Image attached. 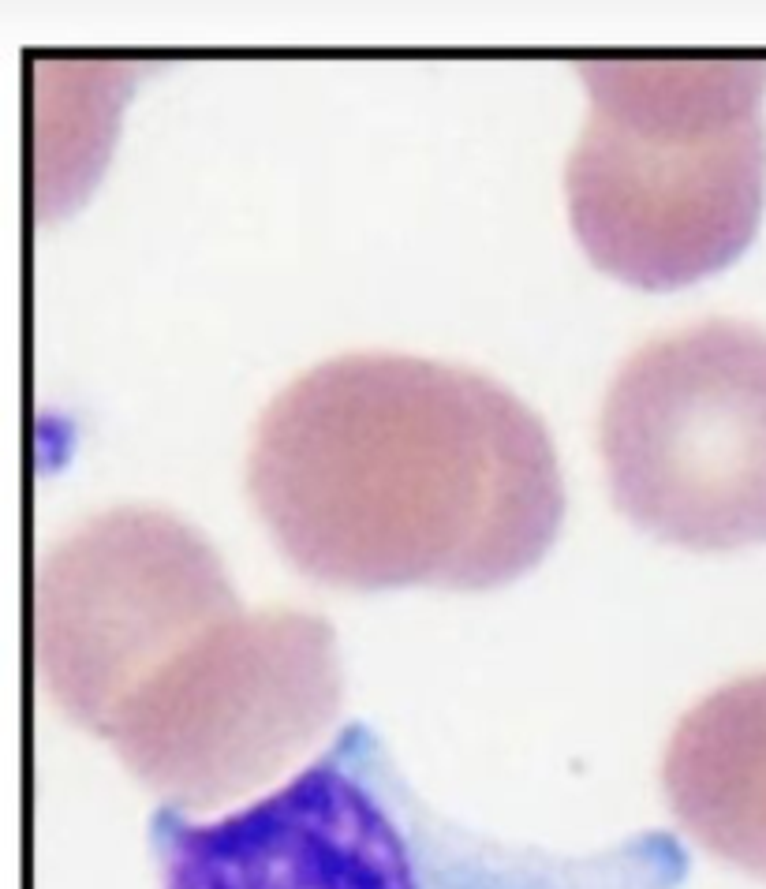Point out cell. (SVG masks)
I'll return each mask as SVG.
<instances>
[{
    "label": "cell",
    "instance_id": "1",
    "mask_svg": "<svg viewBox=\"0 0 766 889\" xmlns=\"http://www.w3.org/2000/svg\"><path fill=\"white\" fill-rule=\"evenodd\" d=\"M247 494L303 576L348 591H490L565 520L550 430L483 370L348 352L262 408Z\"/></svg>",
    "mask_w": 766,
    "mask_h": 889
},
{
    "label": "cell",
    "instance_id": "2",
    "mask_svg": "<svg viewBox=\"0 0 766 889\" xmlns=\"http://www.w3.org/2000/svg\"><path fill=\"white\" fill-rule=\"evenodd\" d=\"M161 889H681L673 833L561 856L501 845L441 819L367 725L281 789L213 822L161 807L150 822Z\"/></svg>",
    "mask_w": 766,
    "mask_h": 889
},
{
    "label": "cell",
    "instance_id": "3",
    "mask_svg": "<svg viewBox=\"0 0 766 889\" xmlns=\"http://www.w3.org/2000/svg\"><path fill=\"white\" fill-rule=\"evenodd\" d=\"M565 165L568 221L598 269L681 288L748 251L766 206V60L598 57Z\"/></svg>",
    "mask_w": 766,
    "mask_h": 889
},
{
    "label": "cell",
    "instance_id": "4",
    "mask_svg": "<svg viewBox=\"0 0 766 889\" xmlns=\"http://www.w3.org/2000/svg\"><path fill=\"white\" fill-rule=\"evenodd\" d=\"M344 703L337 635L307 609H232L172 654L101 740L176 811L270 785Z\"/></svg>",
    "mask_w": 766,
    "mask_h": 889
},
{
    "label": "cell",
    "instance_id": "5",
    "mask_svg": "<svg viewBox=\"0 0 766 889\" xmlns=\"http://www.w3.org/2000/svg\"><path fill=\"white\" fill-rule=\"evenodd\" d=\"M613 505L688 550L766 542V329L681 325L617 367L598 423Z\"/></svg>",
    "mask_w": 766,
    "mask_h": 889
},
{
    "label": "cell",
    "instance_id": "6",
    "mask_svg": "<svg viewBox=\"0 0 766 889\" xmlns=\"http://www.w3.org/2000/svg\"><path fill=\"white\" fill-rule=\"evenodd\" d=\"M240 609L225 561L165 508L83 520L34 576V665L53 703L94 736L187 639Z\"/></svg>",
    "mask_w": 766,
    "mask_h": 889
},
{
    "label": "cell",
    "instance_id": "7",
    "mask_svg": "<svg viewBox=\"0 0 766 889\" xmlns=\"http://www.w3.org/2000/svg\"><path fill=\"white\" fill-rule=\"evenodd\" d=\"M662 789L692 841L766 878V673L703 695L677 721Z\"/></svg>",
    "mask_w": 766,
    "mask_h": 889
}]
</instances>
